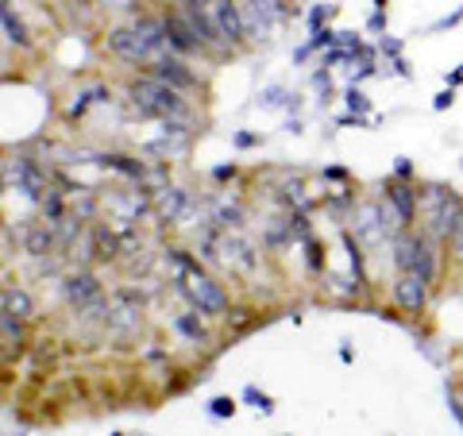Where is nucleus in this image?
<instances>
[{
  "instance_id": "obj_2",
  "label": "nucleus",
  "mask_w": 463,
  "mask_h": 436,
  "mask_svg": "<svg viewBox=\"0 0 463 436\" xmlns=\"http://www.w3.org/2000/svg\"><path fill=\"white\" fill-rule=\"evenodd\" d=\"M421 205H425V236L432 243H448V236H452V228L463 213V197H456L448 185H425Z\"/></svg>"
},
{
  "instance_id": "obj_18",
  "label": "nucleus",
  "mask_w": 463,
  "mask_h": 436,
  "mask_svg": "<svg viewBox=\"0 0 463 436\" xmlns=\"http://www.w3.org/2000/svg\"><path fill=\"white\" fill-rule=\"evenodd\" d=\"M93 247H97V259H116V255H120V251H116V247H120V243H116V236H112V232L105 228V224H100V228H93Z\"/></svg>"
},
{
  "instance_id": "obj_9",
  "label": "nucleus",
  "mask_w": 463,
  "mask_h": 436,
  "mask_svg": "<svg viewBox=\"0 0 463 436\" xmlns=\"http://www.w3.org/2000/svg\"><path fill=\"white\" fill-rule=\"evenodd\" d=\"M429 289L432 286H425L417 274H398V279H394V301H398V309L405 317H421L429 309Z\"/></svg>"
},
{
  "instance_id": "obj_5",
  "label": "nucleus",
  "mask_w": 463,
  "mask_h": 436,
  "mask_svg": "<svg viewBox=\"0 0 463 436\" xmlns=\"http://www.w3.org/2000/svg\"><path fill=\"white\" fill-rule=\"evenodd\" d=\"M240 12H243L248 39H270V32L286 16V5H282V0H243Z\"/></svg>"
},
{
  "instance_id": "obj_10",
  "label": "nucleus",
  "mask_w": 463,
  "mask_h": 436,
  "mask_svg": "<svg viewBox=\"0 0 463 436\" xmlns=\"http://www.w3.org/2000/svg\"><path fill=\"white\" fill-rule=\"evenodd\" d=\"M151 78H158V81H166L170 90H197V78H194V70L182 62V58H174V54H166V58H155L151 62Z\"/></svg>"
},
{
  "instance_id": "obj_21",
  "label": "nucleus",
  "mask_w": 463,
  "mask_h": 436,
  "mask_svg": "<svg viewBox=\"0 0 463 436\" xmlns=\"http://www.w3.org/2000/svg\"><path fill=\"white\" fill-rule=\"evenodd\" d=\"M282 201H286V205H298V213L309 209V197H306V185H301V182H286L282 185Z\"/></svg>"
},
{
  "instance_id": "obj_17",
  "label": "nucleus",
  "mask_w": 463,
  "mask_h": 436,
  "mask_svg": "<svg viewBox=\"0 0 463 436\" xmlns=\"http://www.w3.org/2000/svg\"><path fill=\"white\" fill-rule=\"evenodd\" d=\"M224 251H228V255H224L228 267H232V263H236L240 270H251V267H255V251H251V247L243 243V240H232V236H228V240H224Z\"/></svg>"
},
{
  "instance_id": "obj_12",
  "label": "nucleus",
  "mask_w": 463,
  "mask_h": 436,
  "mask_svg": "<svg viewBox=\"0 0 463 436\" xmlns=\"http://www.w3.org/2000/svg\"><path fill=\"white\" fill-rule=\"evenodd\" d=\"M155 209L166 224H185V216H190V194L178 190V185H166V190H158Z\"/></svg>"
},
{
  "instance_id": "obj_14",
  "label": "nucleus",
  "mask_w": 463,
  "mask_h": 436,
  "mask_svg": "<svg viewBox=\"0 0 463 436\" xmlns=\"http://www.w3.org/2000/svg\"><path fill=\"white\" fill-rule=\"evenodd\" d=\"M0 313L16 317V321H27V317L35 313V301L27 289H5V294H0Z\"/></svg>"
},
{
  "instance_id": "obj_28",
  "label": "nucleus",
  "mask_w": 463,
  "mask_h": 436,
  "mask_svg": "<svg viewBox=\"0 0 463 436\" xmlns=\"http://www.w3.org/2000/svg\"><path fill=\"white\" fill-rule=\"evenodd\" d=\"M309 263H313V270H321V247H317L313 240H309Z\"/></svg>"
},
{
  "instance_id": "obj_1",
  "label": "nucleus",
  "mask_w": 463,
  "mask_h": 436,
  "mask_svg": "<svg viewBox=\"0 0 463 436\" xmlns=\"http://www.w3.org/2000/svg\"><path fill=\"white\" fill-rule=\"evenodd\" d=\"M166 263L174 267V289L194 305V313H201V317H224L228 313V294L221 289V282H213L209 274L201 267H194L182 251H170Z\"/></svg>"
},
{
  "instance_id": "obj_32",
  "label": "nucleus",
  "mask_w": 463,
  "mask_h": 436,
  "mask_svg": "<svg viewBox=\"0 0 463 436\" xmlns=\"http://www.w3.org/2000/svg\"><path fill=\"white\" fill-rule=\"evenodd\" d=\"M282 5H286V0H282Z\"/></svg>"
},
{
  "instance_id": "obj_27",
  "label": "nucleus",
  "mask_w": 463,
  "mask_h": 436,
  "mask_svg": "<svg viewBox=\"0 0 463 436\" xmlns=\"http://www.w3.org/2000/svg\"><path fill=\"white\" fill-rule=\"evenodd\" d=\"M347 105L359 109V112H367V100H364V93H355V90H347Z\"/></svg>"
},
{
  "instance_id": "obj_20",
  "label": "nucleus",
  "mask_w": 463,
  "mask_h": 436,
  "mask_svg": "<svg viewBox=\"0 0 463 436\" xmlns=\"http://www.w3.org/2000/svg\"><path fill=\"white\" fill-rule=\"evenodd\" d=\"M0 336H5L8 344H16V347H24V344H27V332H24V321H16V317H8V313H0Z\"/></svg>"
},
{
  "instance_id": "obj_7",
  "label": "nucleus",
  "mask_w": 463,
  "mask_h": 436,
  "mask_svg": "<svg viewBox=\"0 0 463 436\" xmlns=\"http://www.w3.org/2000/svg\"><path fill=\"white\" fill-rule=\"evenodd\" d=\"M109 51L120 58V62H132V66L155 62V54L147 51V43L136 35V27H112L109 32Z\"/></svg>"
},
{
  "instance_id": "obj_24",
  "label": "nucleus",
  "mask_w": 463,
  "mask_h": 436,
  "mask_svg": "<svg viewBox=\"0 0 463 436\" xmlns=\"http://www.w3.org/2000/svg\"><path fill=\"white\" fill-rule=\"evenodd\" d=\"M178 8H182V12H209L213 0H178Z\"/></svg>"
},
{
  "instance_id": "obj_30",
  "label": "nucleus",
  "mask_w": 463,
  "mask_h": 436,
  "mask_svg": "<svg viewBox=\"0 0 463 436\" xmlns=\"http://www.w3.org/2000/svg\"><path fill=\"white\" fill-rule=\"evenodd\" d=\"M452 85H463V66H459L456 74H452Z\"/></svg>"
},
{
  "instance_id": "obj_15",
  "label": "nucleus",
  "mask_w": 463,
  "mask_h": 436,
  "mask_svg": "<svg viewBox=\"0 0 463 436\" xmlns=\"http://www.w3.org/2000/svg\"><path fill=\"white\" fill-rule=\"evenodd\" d=\"M0 24H5V32H8V39L16 43V47H32V35H27V27H24V20L12 12V5L8 0H0Z\"/></svg>"
},
{
  "instance_id": "obj_31",
  "label": "nucleus",
  "mask_w": 463,
  "mask_h": 436,
  "mask_svg": "<svg viewBox=\"0 0 463 436\" xmlns=\"http://www.w3.org/2000/svg\"><path fill=\"white\" fill-rule=\"evenodd\" d=\"M459 417H463V410H459Z\"/></svg>"
},
{
  "instance_id": "obj_29",
  "label": "nucleus",
  "mask_w": 463,
  "mask_h": 436,
  "mask_svg": "<svg viewBox=\"0 0 463 436\" xmlns=\"http://www.w3.org/2000/svg\"><path fill=\"white\" fill-rule=\"evenodd\" d=\"M432 105H437V109H448V105H452V90H444V93H437V100H432Z\"/></svg>"
},
{
  "instance_id": "obj_19",
  "label": "nucleus",
  "mask_w": 463,
  "mask_h": 436,
  "mask_svg": "<svg viewBox=\"0 0 463 436\" xmlns=\"http://www.w3.org/2000/svg\"><path fill=\"white\" fill-rule=\"evenodd\" d=\"M24 243H27V251H32V255H43V251H51V247H54V236H51V228L43 224V228H32V232H27Z\"/></svg>"
},
{
  "instance_id": "obj_25",
  "label": "nucleus",
  "mask_w": 463,
  "mask_h": 436,
  "mask_svg": "<svg viewBox=\"0 0 463 436\" xmlns=\"http://www.w3.org/2000/svg\"><path fill=\"white\" fill-rule=\"evenodd\" d=\"M232 410H236V402H232V398H216V402H213V413H216V417H228Z\"/></svg>"
},
{
  "instance_id": "obj_11",
  "label": "nucleus",
  "mask_w": 463,
  "mask_h": 436,
  "mask_svg": "<svg viewBox=\"0 0 463 436\" xmlns=\"http://www.w3.org/2000/svg\"><path fill=\"white\" fill-rule=\"evenodd\" d=\"M62 298L74 305V309H85V305H97L100 301V282H97V274L90 270H78V274H70V279L62 282Z\"/></svg>"
},
{
  "instance_id": "obj_4",
  "label": "nucleus",
  "mask_w": 463,
  "mask_h": 436,
  "mask_svg": "<svg viewBox=\"0 0 463 436\" xmlns=\"http://www.w3.org/2000/svg\"><path fill=\"white\" fill-rule=\"evenodd\" d=\"M143 328V298L136 289H116L105 301V332L112 340H132Z\"/></svg>"
},
{
  "instance_id": "obj_6",
  "label": "nucleus",
  "mask_w": 463,
  "mask_h": 436,
  "mask_svg": "<svg viewBox=\"0 0 463 436\" xmlns=\"http://www.w3.org/2000/svg\"><path fill=\"white\" fill-rule=\"evenodd\" d=\"M209 16H213V27H216V35H221L224 47H240V43L248 39V27H243V12H240L236 0H213Z\"/></svg>"
},
{
  "instance_id": "obj_13",
  "label": "nucleus",
  "mask_w": 463,
  "mask_h": 436,
  "mask_svg": "<svg viewBox=\"0 0 463 436\" xmlns=\"http://www.w3.org/2000/svg\"><path fill=\"white\" fill-rule=\"evenodd\" d=\"M163 27H166V47H174L178 54L201 51V47H197V39H194V32H190V24H185V16H182V8L174 12V16H166Z\"/></svg>"
},
{
  "instance_id": "obj_8",
  "label": "nucleus",
  "mask_w": 463,
  "mask_h": 436,
  "mask_svg": "<svg viewBox=\"0 0 463 436\" xmlns=\"http://www.w3.org/2000/svg\"><path fill=\"white\" fill-rule=\"evenodd\" d=\"M383 197H386L390 213H394L398 228L402 232L413 228V221H417V185H410V182H386L383 185Z\"/></svg>"
},
{
  "instance_id": "obj_23",
  "label": "nucleus",
  "mask_w": 463,
  "mask_h": 436,
  "mask_svg": "<svg viewBox=\"0 0 463 436\" xmlns=\"http://www.w3.org/2000/svg\"><path fill=\"white\" fill-rule=\"evenodd\" d=\"M448 251H452L456 263H463V213H459V221L452 228V236H448Z\"/></svg>"
},
{
  "instance_id": "obj_16",
  "label": "nucleus",
  "mask_w": 463,
  "mask_h": 436,
  "mask_svg": "<svg viewBox=\"0 0 463 436\" xmlns=\"http://www.w3.org/2000/svg\"><path fill=\"white\" fill-rule=\"evenodd\" d=\"M174 328H178L190 344H205L209 340V328L201 325V313H178L174 317Z\"/></svg>"
},
{
  "instance_id": "obj_22",
  "label": "nucleus",
  "mask_w": 463,
  "mask_h": 436,
  "mask_svg": "<svg viewBox=\"0 0 463 436\" xmlns=\"http://www.w3.org/2000/svg\"><path fill=\"white\" fill-rule=\"evenodd\" d=\"M216 224L221 228H240L243 224V209L240 205H221L216 209Z\"/></svg>"
},
{
  "instance_id": "obj_3",
  "label": "nucleus",
  "mask_w": 463,
  "mask_h": 436,
  "mask_svg": "<svg viewBox=\"0 0 463 436\" xmlns=\"http://www.w3.org/2000/svg\"><path fill=\"white\" fill-rule=\"evenodd\" d=\"M132 105L143 112V116H155V120H178V116L185 112V100L178 90H170L166 81H158V78H136L132 81Z\"/></svg>"
},
{
  "instance_id": "obj_26",
  "label": "nucleus",
  "mask_w": 463,
  "mask_h": 436,
  "mask_svg": "<svg viewBox=\"0 0 463 436\" xmlns=\"http://www.w3.org/2000/svg\"><path fill=\"white\" fill-rule=\"evenodd\" d=\"M248 398L255 402V410H263V413H270V410H274L270 398H267V394H259V390H248Z\"/></svg>"
}]
</instances>
